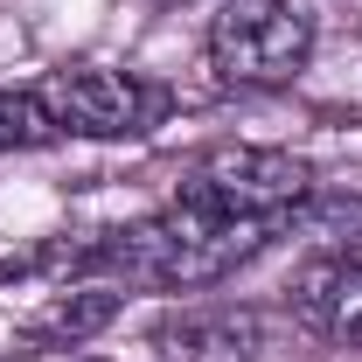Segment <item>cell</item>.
I'll return each instance as SVG.
<instances>
[{
	"label": "cell",
	"instance_id": "cell-1",
	"mask_svg": "<svg viewBox=\"0 0 362 362\" xmlns=\"http://www.w3.org/2000/svg\"><path fill=\"white\" fill-rule=\"evenodd\" d=\"M279 223H244V216H209L195 202H168L139 223L90 230V244H56L28 265H56L70 279H112V286H146V293H202L223 286L265 251Z\"/></svg>",
	"mask_w": 362,
	"mask_h": 362
},
{
	"label": "cell",
	"instance_id": "cell-2",
	"mask_svg": "<svg viewBox=\"0 0 362 362\" xmlns=\"http://www.w3.org/2000/svg\"><path fill=\"white\" fill-rule=\"evenodd\" d=\"M175 195L209 209V216H244V223L293 230L300 202L314 195V168L300 153H279V146H209V153L188 160Z\"/></svg>",
	"mask_w": 362,
	"mask_h": 362
},
{
	"label": "cell",
	"instance_id": "cell-3",
	"mask_svg": "<svg viewBox=\"0 0 362 362\" xmlns=\"http://www.w3.org/2000/svg\"><path fill=\"white\" fill-rule=\"evenodd\" d=\"M314 56L307 0H216L209 14V70L237 90H279Z\"/></svg>",
	"mask_w": 362,
	"mask_h": 362
},
{
	"label": "cell",
	"instance_id": "cell-4",
	"mask_svg": "<svg viewBox=\"0 0 362 362\" xmlns=\"http://www.w3.org/2000/svg\"><path fill=\"white\" fill-rule=\"evenodd\" d=\"M35 105L49 112L56 139H146L168 119L175 90L139 70H112V63H63L35 84Z\"/></svg>",
	"mask_w": 362,
	"mask_h": 362
},
{
	"label": "cell",
	"instance_id": "cell-5",
	"mask_svg": "<svg viewBox=\"0 0 362 362\" xmlns=\"http://www.w3.org/2000/svg\"><path fill=\"white\" fill-rule=\"evenodd\" d=\"M146 341L160 362H251L265 349V327L244 307H181V314L153 320Z\"/></svg>",
	"mask_w": 362,
	"mask_h": 362
},
{
	"label": "cell",
	"instance_id": "cell-6",
	"mask_svg": "<svg viewBox=\"0 0 362 362\" xmlns=\"http://www.w3.org/2000/svg\"><path fill=\"white\" fill-rule=\"evenodd\" d=\"M293 314L314 327L320 341L362 349V258L356 251H327L307 272H293Z\"/></svg>",
	"mask_w": 362,
	"mask_h": 362
},
{
	"label": "cell",
	"instance_id": "cell-7",
	"mask_svg": "<svg viewBox=\"0 0 362 362\" xmlns=\"http://www.w3.org/2000/svg\"><path fill=\"white\" fill-rule=\"evenodd\" d=\"M119 320V293L112 286H77V293H56L42 314H28V341L35 349H84L90 334H105Z\"/></svg>",
	"mask_w": 362,
	"mask_h": 362
},
{
	"label": "cell",
	"instance_id": "cell-8",
	"mask_svg": "<svg viewBox=\"0 0 362 362\" xmlns=\"http://www.w3.org/2000/svg\"><path fill=\"white\" fill-rule=\"evenodd\" d=\"M293 230H307L314 244H327V251H356L362 244V202L356 195H307L300 202V216H293Z\"/></svg>",
	"mask_w": 362,
	"mask_h": 362
},
{
	"label": "cell",
	"instance_id": "cell-9",
	"mask_svg": "<svg viewBox=\"0 0 362 362\" xmlns=\"http://www.w3.org/2000/svg\"><path fill=\"white\" fill-rule=\"evenodd\" d=\"M56 126L35 105V90H7L0 84V153H28V146H49Z\"/></svg>",
	"mask_w": 362,
	"mask_h": 362
}]
</instances>
